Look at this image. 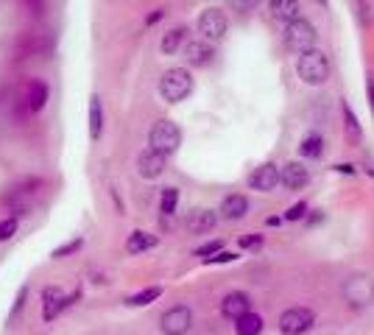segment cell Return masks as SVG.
<instances>
[{
    "instance_id": "1",
    "label": "cell",
    "mask_w": 374,
    "mask_h": 335,
    "mask_svg": "<svg viewBox=\"0 0 374 335\" xmlns=\"http://www.w3.org/2000/svg\"><path fill=\"white\" fill-rule=\"evenodd\" d=\"M193 92V76L187 67H170L159 79V95L168 104H181L187 95Z\"/></svg>"
},
{
    "instance_id": "2",
    "label": "cell",
    "mask_w": 374,
    "mask_h": 335,
    "mask_svg": "<svg viewBox=\"0 0 374 335\" xmlns=\"http://www.w3.org/2000/svg\"><path fill=\"white\" fill-rule=\"evenodd\" d=\"M296 73L299 79L307 84V87H321L327 79H330V59L324 51H304L299 54V62H296Z\"/></svg>"
},
{
    "instance_id": "3",
    "label": "cell",
    "mask_w": 374,
    "mask_h": 335,
    "mask_svg": "<svg viewBox=\"0 0 374 335\" xmlns=\"http://www.w3.org/2000/svg\"><path fill=\"white\" fill-rule=\"evenodd\" d=\"M181 145V129L173 123V120H156L148 131V148L156 151V154H176Z\"/></svg>"
},
{
    "instance_id": "4",
    "label": "cell",
    "mask_w": 374,
    "mask_h": 335,
    "mask_svg": "<svg viewBox=\"0 0 374 335\" xmlns=\"http://www.w3.org/2000/svg\"><path fill=\"white\" fill-rule=\"evenodd\" d=\"M285 45L293 54L313 51L316 48V28H313V23H307L304 17H296L293 23H288L285 26Z\"/></svg>"
},
{
    "instance_id": "5",
    "label": "cell",
    "mask_w": 374,
    "mask_h": 335,
    "mask_svg": "<svg viewBox=\"0 0 374 335\" xmlns=\"http://www.w3.org/2000/svg\"><path fill=\"white\" fill-rule=\"evenodd\" d=\"M190 327H193V310L187 304H173L159 318V329L165 335H187V332H190Z\"/></svg>"
},
{
    "instance_id": "6",
    "label": "cell",
    "mask_w": 374,
    "mask_h": 335,
    "mask_svg": "<svg viewBox=\"0 0 374 335\" xmlns=\"http://www.w3.org/2000/svg\"><path fill=\"white\" fill-rule=\"evenodd\" d=\"M343 299L352 307H366L374 302V279L366 274H355L343 282Z\"/></svg>"
},
{
    "instance_id": "7",
    "label": "cell",
    "mask_w": 374,
    "mask_h": 335,
    "mask_svg": "<svg viewBox=\"0 0 374 335\" xmlns=\"http://www.w3.org/2000/svg\"><path fill=\"white\" fill-rule=\"evenodd\" d=\"M316 324V313L310 307H288L279 316V332L282 335H304Z\"/></svg>"
},
{
    "instance_id": "8",
    "label": "cell",
    "mask_w": 374,
    "mask_h": 335,
    "mask_svg": "<svg viewBox=\"0 0 374 335\" xmlns=\"http://www.w3.org/2000/svg\"><path fill=\"white\" fill-rule=\"evenodd\" d=\"M196 26H199V34H202L204 40L218 42V40H224V34H227V28H229V20H227V15H224L221 9H204Z\"/></svg>"
},
{
    "instance_id": "9",
    "label": "cell",
    "mask_w": 374,
    "mask_h": 335,
    "mask_svg": "<svg viewBox=\"0 0 374 335\" xmlns=\"http://www.w3.org/2000/svg\"><path fill=\"white\" fill-rule=\"evenodd\" d=\"M79 296H81L79 291L67 299L62 288H54V285H51V288H45V291H42V318H45V321H54V318H56L62 310H67V307H70Z\"/></svg>"
},
{
    "instance_id": "10",
    "label": "cell",
    "mask_w": 374,
    "mask_h": 335,
    "mask_svg": "<svg viewBox=\"0 0 374 335\" xmlns=\"http://www.w3.org/2000/svg\"><path fill=\"white\" fill-rule=\"evenodd\" d=\"M165 168H168V156L165 154H156V151H143L137 156V174L143 179H159L165 174Z\"/></svg>"
},
{
    "instance_id": "11",
    "label": "cell",
    "mask_w": 374,
    "mask_h": 335,
    "mask_svg": "<svg viewBox=\"0 0 374 335\" xmlns=\"http://www.w3.org/2000/svg\"><path fill=\"white\" fill-rule=\"evenodd\" d=\"M279 185H285L288 190H304L310 185V171L302 162H288L279 168Z\"/></svg>"
},
{
    "instance_id": "12",
    "label": "cell",
    "mask_w": 374,
    "mask_h": 335,
    "mask_svg": "<svg viewBox=\"0 0 374 335\" xmlns=\"http://www.w3.org/2000/svg\"><path fill=\"white\" fill-rule=\"evenodd\" d=\"M249 185H252V190H260V193H274V190H277V185H279V168H277L274 162L260 165L257 171L249 177Z\"/></svg>"
},
{
    "instance_id": "13",
    "label": "cell",
    "mask_w": 374,
    "mask_h": 335,
    "mask_svg": "<svg viewBox=\"0 0 374 335\" xmlns=\"http://www.w3.org/2000/svg\"><path fill=\"white\" fill-rule=\"evenodd\" d=\"M252 310V302H249V293H243V291H232V293H227L224 296V302H221V313L227 316V318H241L243 313H249Z\"/></svg>"
},
{
    "instance_id": "14",
    "label": "cell",
    "mask_w": 374,
    "mask_h": 335,
    "mask_svg": "<svg viewBox=\"0 0 374 335\" xmlns=\"http://www.w3.org/2000/svg\"><path fill=\"white\" fill-rule=\"evenodd\" d=\"M213 56H216V51L210 42H187L184 45V59L190 67H207L213 62Z\"/></svg>"
},
{
    "instance_id": "15",
    "label": "cell",
    "mask_w": 374,
    "mask_h": 335,
    "mask_svg": "<svg viewBox=\"0 0 374 335\" xmlns=\"http://www.w3.org/2000/svg\"><path fill=\"white\" fill-rule=\"evenodd\" d=\"M218 213H221L224 221H241V218H246V213H249V199L241 196V193H232V196L224 199V204H221Z\"/></svg>"
},
{
    "instance_id": "16",
    "label": "cell",
    "mask_w": 374,
    "mask_h": 335,
    "mask_svg": "<svg viewBox=\"0 0 374 335\" xmlns=\"http://www.w3.org/2000/svg\"><path fill=\"white\" fill-rule=\"evenodd\" d=\"M216 224H218L216 210H193L190 215H187V229L196 232V235H204V232L216 229Z\"/></svg>"
},
{
    "instance_id": "17",
    "label": "cell",
    "mask_w": 374,
    "mask_h": 335,
    "mask_svg": "<svg viewBox=\"0 0 374 335\" xmlns=\"http://www.w3.org/2000/svg\"><path fill=\"white\" fill-rule=\"evenodd\" d=\"M268 9L274 15V20L293 23L299 17V0H268Z\"/></svg>"
},
{
    "instance_id": "18",
    "label": "cell",
    "mask_w": 374,
    "mask_h": 335,
    "mask_svg": "<svg viewBox=\"0 0 374 335\" xmlns=\"http://www.w3.org/2000/svg\"><path fill=\"white\" fill-rule=\"evenodd\" d=\"M159 240H156V235H151V232H131L129 235V240H126V252L129 254H140V252H148V249H154Z\"/></svg>"
},
{
    "instance_id": "19",
    "label": "cell",
    "mask_w": 374,
    "mask_h": 335,
    "mask_svg": "<svg viewBox=\"0 0 374 335\" xmlns=\"http://www.w3.org/2000/svg\"><path fill=\"white\" fill-rule=\"evenodd\" d=\"M235 332L238 335H260L263 332V316L257 313H243L241 318H235Z\"/></svg>"
},
{
    "instance_id": "20",
    "label": "cell",
    "mask_w": 374,
    "mask_h": 335,
    "mask_svg": "<svg viewBox=\"0 0 374 335\" xmlns=\"http://www.w3.org/2000/svg\"><path fill=\"white\" fill-rule=\"evenodd\" d=\"M45 104H48V84L45 81H31L29 84V109L42 112Z\"/></svg>"
},
{
    "instance_id": "21",
    "label": "cell",
    "mask_w": 374,
    "mask_h": 335,
    "mask_svg": "<svg viewBox=\"0 0 374 335\" xmlns=\"http://www.w3.org/2000/svg\"><path fill=\"white\" fill-rule=\"evenodd\" d=\"M104 131V106H101V98L92 95L90 98V137L98 140Z\"/></svg>"
},
{
    "instance_id": "22",
    "label": "cell",
    "mask_w": 374,
    "mask_h": 335,
    "mask_svg": "<svg viewBox=\"0 0 374 335\" xmlns=\"http://www.w3.org/2000/svg\"><path fill=\"white\" fill-rule=\"evenodd\" d=\"M299 154L307 156V159H318L324 154V137L321 134H307L299 145Z\"/></svg>"
},
{
    "instance_id": "23",
    "label": "cell",
    "mask_w": 374,
    "mask_h": 335,
    "mask_svg": "<svg viewBox=\"0 0 374 335\" xmlns=\"http://www.w3.org/2000/svg\"><path fill=\"white\" fill-rule=\"evenodd\" d=\"M184 34H187L184 28H173V31H168V34L162 37V45H159V48H162V54H165V56H173V54L181 48Z\"/></svg>"
},
{
    "instance_id": "24",
    "label": "cell",
    "mask_w": 374,
    "mask_h": 335,
    "mask_svg": "<svg viewBox=\"0 0 374 335\" xmlns=\"http://www.w3.org/2000/svg\"><path fill=\"white\" fill-rule=\"evenodd\" d=\"M159 296H162V288L156 285V288H145V291H140V293H131V296L126 299V304H129V307H145V304L156 302Z\"/></svg>"
},
{
    "instance_id": "25",
    "label": "cell",
    "mask_w": 374,
    "mask_h": 335,
    "mask_svg": "<svg viewBox=\"0 0 374 335\" xmlns=\"http://www.w3.org/2000/svg\"><path fill=\"white\" fill-rule=\"evenodd\" d=\"M176 204H179V190H176V188H165V190H162V199H159L162 215H173V213H176Z\"/></svg>"
},
{
    "instance_id": "26",
    "label": "cell",
    "mask_w": 374,
    "mask_h": 335,
    "mask_svg": "<svg viewBox=\"0 0 374 335\" xmlns=\"http://www.w3.org/2000/svg\"><path fill=\"white\" fill-rule=\"evenodd\" d=\"M341 109H343V120H346V131H349V137H352L355 142H360V123H357V117H355L352 106H349V104H343Z\"/></svg>"
},
{
    "instance_id": "27",
    "label": "cell",
    "mask_w": 374,
    "mask_h": 335,
    "mask_svg": "<svg viewBox=\"0 0 374 335\" xmlns=\"http://www.w3.org/2000/svg\"><path fill=\"white\" fill-rule=\"evenodd\" d=\"M81 243H84V240H81V238H76V240H70V243H65V246L54 249V254H51V257H54V260H62V257H67V254L79 252V249H81Z\"/></svg>"
},
{
    "instance_id": "28",
    "label": "cell",
    "mask_w": 374,
    "mask_h": 335,
    "mask_svg": "<svg viewBox=\"0 0 374 335\" xmlns=\"http://www.w3.org/2000/svg\"><path fill=\"white\" fill-rule=\"evenodd\" d=\"M17 235V218H3L0 221V240H9Z\"/></svg>"
},
{
    "instance_id": "29",
    "label": "cell",
    "mask_w": 374,
    "mask_h": 335,
    "mask_svg": "<svg viewBox=\"0 0 374 335\" xmlns=\"http://www.w3.org/2000/svg\"><path fill=\"white\" fill-rule=\"evenodd\" d=\"M229 3H232V9L238 15H249V12H254L260 6V0H229Z\"/></svg>"
},
{
    "instance_id": "30",
    "label": "cell",
    "mask_w": 374,
    "mask_h": 335,
    "mask_svg": "<svg viewBox=\"0 0 374 335\" xmlns=\"http://www.w3.org/2000/svg\"><path fill=\"white\" fill-rule=\"evenodd\" d=\"M232 260H238V254H232V252H216L213 257H207L210 265H221V263H232Z\"/></svg>"
},
{
    "instance_id": "31",
    "label": "cell",
    "mask_w": 374,
    "mask_h": 335,
    "mask_svg": "<svg viewBox=\"0 0 374 335\" xmlns=\"http://www.w3.org/2000/svg\"><path fill=\"white\" fill-rule=\"evenodd\" d=\"M26 299H29V285H23V288L17 291V302H15V307H12V318L26 307Z\"/></svg>"
},
{
    "instance_id": "32",
    "label": "cell",
    "mask_w": 374,
    "mask_h": 335,
    "mask_svg": "<svg viewBox=\"0 0 374 335\" xmlns=\"http://www.w3.org/2000/svg\"><path fill=\"white\" fill-rule=\"evenodd\" d=\"M304 213H307V204H304V202H299V204H293V207L288 210V215H285V218H288V221H296V218H304Z\"/></svg>"
},
{
    "instance_id": "33",
    "label": "cell",
    "mask_w": 374,
    "mask_h": 335,
    "mask_svg": "<svg viewBox=\"0 0 374 335\" xmlns=\"http://www.w3.org/2000/svg\"><path fill=\"white\" fill-rule=\"evenodd\" d=\"M216 252H221V240H216V243H207V246L196 249V254H199V257H204V260H207V257H213Z\"/></svg>"
},
{
    "instance_id": "34",
    "label": "cell",
    "mask_w": 374,
    "mask_h": 335,
    "mask_svg": "<svg viewBox=\"0 0 374 335\" xmlns=\"http://www.w3.org/2000/svg\"><path fill=\"white\" fill-rule=\"evenodd\" d=\"M241 246H243V249H260V246H263V238H260V235H254V238H241Z\"/></svg>"
},
{
    "instance_id": "35",
    "label": "cell",
    "mask_w": 374,
    "mask_h": 335,
    "mask_svg": "<svg viewBox=\"0 0 374 335\" xmlns=\"http://www.w3.org/2000/svg\"><path fill=\"white\" fill-rule=\"evenodd\" d=\"M366 90H368V106L374 112V76H366Z\"/></svg>"
},
{
    "instance_id": "36",
    "label": "cell",
    "mask_w": 374,
    "mask_h": 335,
    "mask_svg": "<svg viewBox=\"0 0 374 335\" xmlns=\"http://www.w3.org/2000/svg\"><path fill=\"white\" fill-rule=\"evenodd\" d=\"M162 15H165V12H162V9H156L154 15H148V20H145V26H154V23H159V20H162Z\"/></svg>"
},
{
    "instance_id": "37",
    "label": "cell",
    "mask_w": 374,
    "mask_h": 335,
    "mask_svg": "<svg viewBox=\"0 0 374 335\" xmlns=\"http://www.w3.org/2000/svg\"><path fill=\"white\" fill-rule=\"evenodd\" d=\"M321 3H327V0H321Z\"/></svg>"
}]
</instances>
